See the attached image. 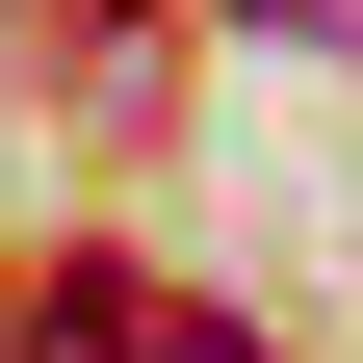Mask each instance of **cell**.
<instances>
[{"instance_id":"1","label":"cell","mask_w":363,"mask_h":363,"mask_svg":"<svg viewBox=\"0 0 363 363\" xmlns=\"http://www.w3.org/2000/svg\"><path fill=\"white\" fill-rule=\"evenodd\" d=\"M234 26H337V0H234Z\"/></svg>"}]
</instances>
